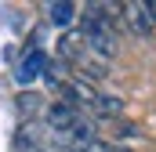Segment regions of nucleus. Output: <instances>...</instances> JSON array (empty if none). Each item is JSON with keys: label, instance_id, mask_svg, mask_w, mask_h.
<instances>
[{"label": "nucleus", "instance_id": "obj_1", "mask_svg": "<svg viewBox=\"0 0 156 152\" xmlns=\"http://www.w3.org/2000/svg\"><path fill=\"white\" fill-rule=\"evenodd\" d=\"M113 7L105 4H87L83 7V18H80V33L83 43L98 54V58H113L116 54V36H113V18H109Z\"/></svg>", "mask_w": 156, "mask_h": 152}, {"label": "nucleus", "instance_id": "obj_2", "mask_svg": "<svg viewBox=\"0 0 156 152\" xmlns=\"http://www.w3.org/2000/svg\"><path fill=\"white\" fill-rule=\"evenodd\" d=\"M47 138H51V130H47L44 119H22V127H18V134H15V149H22V152H40Z\"/></svg>", "mask_w": 156, "mask_h": 152}, {"label": "nucleus", "instance_id": "obj_3", "mask_svg": "<svg viewBox=\"0 0 156 152\" xmlns=\"http://www.w3.org/2000/svg\"><path fill=\"white\" fill-rule=\"evenodd\" d=\"M44 69H47V54H44L40 47H26L22 62L15 65V83H33Z\"/></svg>", "mask_w": 156, "mask_h": 152}, {"label": "nucleus", "instance_id": "obj_4", "mask_svg": "<svg viewBox=\"0 0 156 152\" xmlns=\"http://www.w3.org/2000/svg\"><path fill=\"white\" fill-rule=\"evenodd\" d=\"M120 11H123V22H127V29H131L134 36H149V33H153V18H149L145 0H131V4H123Z\"/></svg>", "mask_w": 156, "mask_h": 152}, {"label": "nucleus", "instance_id": "obj_5", "mask_svg": "<svg viewBox=\"0 0 156 152\" xmlns=\"http://www.w3.org/2000/svg\"><path fill=\"white\" fill-rule=\"evenodd\" d=\"M76 119H80V112H76V105H73V102H55V105L44 112V123H47V130H51V134H58V130L73 127Z\"/></svg>", "mask_w": 156, "mask_h": 152}, {"label": "nucleus", "instance_id": "obj_6", "mask_svg": "<svg viewBox=\"0 0 156 152\" xmlns=\"http://www.w3.org/2000/svg\"><path fill=\"white\" fill-rule=\"evenodd\" d=\"M47 15H51L55 26H73V18H76V4H69V0H51V4H47Z\"/></svg>", "mask_w": 156, "mask_h": 152}, {"label": "nucleus", "instance_id": "obj_7", "mask_svg": "<svg viewBox=\"0 0 156 152\" xmlns=\"http://www.w3.org/2000/svg\"><path fill=\"white\" fill-rule=\"evenodd\" d=\"M83 47H87V43H83V33H66V36H62V58H69V62H83Z\"/></svg>", "mask_w": 156, "mask_h": 152}, {"label": "nucleus", "instance_id": "obj_8", "mask_svg": "<svg viewBox=\"0 0 156 152\" xmlns=\"http://www.w3.org/2000/svg\"><path fill=\"white\" fill-rule=\"evenodd\" d=\"M91 109H94V112H102V116H120V112H123V105H120V98H109V94H98Z\"/></svg>", "mask_w": 156, "mask_h": 152}, {"label": "nucleus", "instance_id": "obj_9", "mask_svg": "<svg viewBox=\"0 0 156 152\" xmlns=\"http://www.w3.org/2000/svg\"><path fill=\"white\" fill-rule=\"evenodd\" d=\"M145 7H149V18H153V26H156V0H145Z\"/></svg>", "mask_w": 156, "mask_h": 152}, {"label": "nucleus", "instance_id": "obj_10", "mask_svg": "<svg viewBox=\"0 0 156 152\" xmlns=\"http://www.w3.org/2000/svg\"><path fill=\"white\" fill-rule=\"evenodd\" d=\"M40 152H58V149H51V145H44V149H40Z\"/></svg>", "mask_w": 156, "mask_h": 152}]
</instances>
